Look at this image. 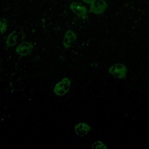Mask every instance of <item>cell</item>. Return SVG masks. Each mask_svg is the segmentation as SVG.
<instances>
[{"label":"cell","mask_w":149,"mask_h":149,"mask_svg":"<svg viewBox=\"0 0 149 149\" xmlns=\"http://www.w3.org/2000/svg\"><path fill=\"white\" fill-rule=\"evenodd\" d=\"M70 81L68 78H64L56 84L54 92L57 95H63L68 93L70 86Z\"/></svg>","instance_id":"6da1fadb"},{"label":"cell","mask_w":149,"mask_h":149,"mask_svg":"<svg viewBox=\"0 0 149 149\" xmlns=\"http://www.w3.org/2000/svg\"><path fill=\"white\" fill-rule=\"evenodd\" d=\"M76 39V34L74 33V31L72 30H68L64 36V40H63V46L65 48H69L70 46L73 44V43L74 42V41Z\"/></svg>","instance_id":"52a82bcc"},{"label":"cell","mask_w":149,"mask_h":149,"mask_svg":"<svg viewBox=\"0 0 149 149\" xmlns=\"http://www.w3.org/2000/svg\"><path fill=\"white\" fill-rule=\"evenodd\" d=\"M92 148H101V149H105L107 148V147L101 141H95L93 143L91 144Z\"/></svg>","instance_id":"9c48e42d"},{"label":"cell","mask_w":149,"mask_h":149,"mask_svg":"<svg viewBox=\"0 0 149 149\" xmlns=\"http://www.w3.org/2000/svg\"><path fill=\"white\" fill-rule=\"evenodd\" d=\"M109 73L116 77L123 79L126 77L127 69L123 65L117 63L111 66L109 69Z\"/></svg>","instance_id":"7a4b0ae2"},{"label":"cell","mask_w":149,"mask_h":149,"mask_svg":"<svg viewBox=\"0 0 149 149\" xmlns=\"http://www.w3.org/2000/svg\"><path fill=\"white\" fill-rule=\"evenodd\" d=\"M70 8L77 16L83 19H85L87 17V9L86 7L81 3L73 2L70 4Z\"/></svg>","instance_id":"277c9868"},{"label":"cell","mask_w":149,"mask_h":149,"mask_svg":"<svg viewBox=\"0 0 149 149\" xmlns=\"http://www.w3.org/2000/svg\"><path fill=\"white\" fill-rule=\"evenodd\" d=\"M90 4V11L97 15L104 12L107 7V3L104 0H93Z\"/></svg>","instance_id":"3957f363"},{"label":"cell","mask_w":149,"mask_h":149,"mask_svg":"<svg viewBox=\"0 0 149 149\" xmlns=\"http://www.w3.org/2000/svg\"><path fill=\"white\" fill-rule=\"evenodd\" d=\"M84 2L87 3H91V2L93 1V0H83Z\"/></svg>","instance_id":"30bf717a"},{"label":"cell","mask_w":149,"mask_h":149,"mask_svg":"<svg viewBox=\"0 0 149 149\" xmlns=\"http://www.w3.org/2000/svg\"><path fill=\"white\" fill-rule=\"evenodd\" d=\"M90 130V126L87 123L83 122L79 123L74 126V131L76 134L80 137H83L87 135Z\"/></svg>","instance_id":"8992f818"},{"label":"cell","mask_w":149,"mask_h":149,"mask_svg":"<svg viewBox=\"0 0 149 149\" xmlns=\"http://www.w3.org/2000/svg\"><path fill=\"white\" fill-rule=\"evenodd\" d=\"M3 20H0V27H1V24H2V22H3Z\"/></svg>","instance_id":"8fae6325"},{"label":"cell","mask_w":149,"mask_h":149,"mask_svg":"<svg viewBox=\"0 0 149 149\" xmlns=\"http://www.w3.org/2000/svg\"><path fill=\"white\" fill-rule=\"evenodd\" d=\"M33 49V45L30 42H24L19 44L16 48V52L20 56L28 55Z\"/></svg>","instance_id":"5b68a950"},{"label":"cell","mask_w":149,"mask_h":149,"mask_svg":"<svg viewBox=\"0 0 149 149\" xmlns=\"http://www.w3.org/2000/svg\"><path fill=\"white\" fill-rule=\"evenodd\" d=\"M18 36L16 31H14L12 32L7 37L6 41V44L8 47H10L14 46L17 41Z\"/></svg>","instance_id":"ba28073f"}]
</instances>
